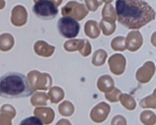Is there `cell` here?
Masks as SVG:
<instances>
[{
	"label": "cell",
	"instance_id": "cell-24",
	"mask_svg": "<svg viewBox=\"0 0 156 125\" xmlns=\"http://www.w3.org/2000/svg\"><path fill=\"white\" fill-rule=\"evenodd\" d=\"M57 125H71L70 124V122L68 120H65V119H63V120H60L59 122L57 123Z\"/></svg>",
	"mask_w": 156,
	"mask_h": 125
},
{
	"label": "cell",
	"instance_id": "cell-17",
	"mask_svg": "<svg viewBox=\"0 0 156 125\" xmlns=\"http://www.w3.org/2000/svg\"><path fill=\"white\" fill-rule=\"evenodd\" d=\"M47 102V95L44 93H38L34 96V98L30 100V103L34 106H38V105H46Z\"/></svg>",
	"mask_w": 156,
	"mask_h": 125
},
{
	"label": "cell",
	"instance_id": "cell-19",
	"mask_svg": "<svg viewBox=\"0 0 156 125\" xmlns=\"http://www.w3.org/2000/svg\"><path fill=\"white\" fill-rule=\"evenodd\" d=\"M124 37H117L116 39L112 42V48L115 50H119V51H123L126 49L124 45Z\"/></svg>",
	"mask_w": 156,
	"mask_h": 125
},
{
	"label": "cell",
	"instance_id": "cell-22",
	"mask_svg": "<svg viewBox=\"0 0 156 125\" xmlns=\"http://www.w3.org/2000/svg\"><path fill=\"white\" fill-rule=\"evenodd\" d=\"M86 1V4L88 5L87 7H88L90 10H95L96 8H98V5L96 3H92V0H85Z\"/></svg>",
	"mask_w": 156,
	"mask_h": 125
},
{
	"label": "cell",
	"instance_id": "cell-21",
	"mask_svg": "<svg viewBox=\"0 0 156 125\" xmlns=\"http://www.w3.org/2000/svg\"><path fill=\"white\" fill-rule=\"evenodd\" d=\"M112 125H126V120L123 116H116L112 120Z\"/></svg>",
	"mask_w": 156,
	"mask_h": 125
},
{
	"label": "cell",
	"instance_id": "cell-18",
	"mask_svg": "<svg viewBox=\"0 0 156 125\" xmlns=\"http://www.w3.org/2000/svg\"><path fill=\"white\" fill-rule=\"evenodd\" d=\"M121 102L123 103L124 107L129 109V110H133V109L135 108V102H134L133 98H131V97L128 95H122Z\"/></svg>",
	"mask_w": 156,
	"mask_h": 125
},
{
	"label": "cell",
	"instance_id": "cell-9",
	"mask_svg": "<svg viewBox=\"0 0 156 125\" xmlns=\"http://www.w3.org/2000/svg\"><path fill=\"white\" fill-rule=\"evenodd\" d=\"M98 84V89L101 92H108V90L114 89V80L108 75H104L99 77Z\"/></svg>",
	"mask_w": 156,
	"mask_h": 125
},
{
	"label": "cell",
	"instance_id": "cell-8",
	"mask_svg": "<svg viewBox=\"0 0 156 125\" xmlns=\"http://www.w3.org/2000/svg\"><path fill=\"white\" fill-rule=\"evenodd\" d=\"M35 51L37 54H39L44 57H49L54 52V47L48 45L43 41H39L35 44Z\"/></svg>",
	"mask_w": 156,
	"mask_h": 125
},
{
	"label": "cell",
	"instance_id": "cell-6",
	"mask_svg": "<svg viewBox=\"0 0 156 125\" xmlns=\"http://www.w3.org/2000/svg\"><path fill=\"white\" fill-rule=\"evenodd\" d=\"M35 116L45 124H51L54 120V112L51 108H37Z\"/></svg>",
	"mask_w": 156,
	"mask_h": 125
},
{
	"label": "cell",
	"instance_id": "cell-20",
	"mask_svg": "<svg viewBox=\"0 0 156 125\" xmlns=\"http://www.w3.org/2000/svg\"><path fill=\"white\" fill-rule=\"evenodd\" d=\"M20 125H44V124L39 118H37L36 116H33V117H29V118L23 119Z\"/></svg>",
	"mask_w": 156,
	"mask_h": 125
},
{
	"label": "cell",
	"instance_id": "cell-16",
	"mask_svg": "<svg viewBox=\"0 0 156 125\" xmlns=\"http://www.w3.org/2000/svg\"><path fill=\"white\" fill-rule=\"evenodd\" d=\"M101 27L102 29V32L107 36L111 35V34L114 33L115 30H116V24H115V23H113V21H107L105 20H101Z\"/></svg>",
	"mask_w": 156,
	"mask_h": 125
},
{
	"label": "cell",
	"instance_id": "cell-13",
	"mask_svg": "<svg viewBox=\"0 0 156 125\" xmlns=\"http://www.w3.org/2000/svg\"><path fill=\"white\" fill-rule=\"evenodd\" d=\"M59 112L63 116H70L74 113V106L70 102L65 101L59 106Z\"/></svg>",
	"mask_w": 156,
	"mask_h": 125
},
{
	"label": "cell",
	"instance_id": "cell-14",
	"mask_svg": "<svg viewBox=\"0 0 156 125\" xmlns=\"http://www.w3.org/2000/svg\"><path fill=\"white\" fill-rule=\"evenodd\" d=\"M105 59H107V53L102 50H98L94 53V56L92 58V62H93V65L95 66H101L105 63Z\"/></svg>",
	"mask_w": 156,
	"mask_h": 125
},
{
	"label": "cell",
	"instance_id": "cell-10",
	"mask_svg": "<svg viewBox=\"0 0 156 125\" xmlns=\"http://www.w3.org/2000/svg\"><path fill=\"white\" fill-rule=\"evenodd\" d=\"M13 46V38L9 34H4L0 36V50L8 51Z\"/></svg>",
	"mask_w": 156,
	"mask_h": 125
},
{
	"label": "cell",
	"instance_id": "cell-12",
	"mask_svg": "<svg viewBox=\"0 0 156 125\" xmlns=\"http://www.w3.org/2000/svg\"><path fill=\"white\" fill-rule=\"evenodd\" d=\"M48 97H49V99L51 100L52 103H58L64 97V92L59 86L53 87V89H51V90H50V94Z\"/></svg>",
	"mask_w": 156,
	"mask_h": 125
},
{
	"label": "cell",
	"instance_id": "cell-2",
	"mask_svg": "<svg viewBox=\"0 0 156 125\" xmlns=\"http://www.w3.org/2000/svg\"><path fill=\"white\" fill-rule=\"evenodd\" d=\"M33 93L27 77L18 72H7L0 79V96L5 99H21Z\"/></svg>",
	"mask_w": 156,
	"mask_h": 125
},
{
	"label": "cell",
	"instance_id": "cell-11",
	"mask_svg": "<svg viewBox=\"0 0 156 125\" xmlns=\"http://www.w3.org/2000/svg\"><path fill=\"white\" fill-rule=\"evenodd\" d=\"M85 34L87 36H89L90 38H98L99 36V31L98 28V24L94 20H89L87 21L85 24Z\"/></svg>",
	"mask_w": 156,
	"mask_h": 125
},
{
	"label": "cell",
	"instance_id": "cell-7",
	"mask_svg": "<svg viewBox=\"0 0 156 125\" xmlns=\"http://www.w3.org/2000/svg\"><path fill=\"white\" fill-rule=\"evenodd\" d=\"M122 59H124V57L120 54H116L114 56H112L108 60V64H110V68L112 70V72H114L115 74H122L124 72L125 69V64H118Z\"/></svg>",
	"mask_w": 156,
	"mask_h": 125
},
{
	"label": "cell",
	"instance_id": "cell-5",
	"mask_svg": "<svg viewBox=\"0 0 156 125\" xmlns=\"http://www.w3.org/2000/svg\"><path fill=\"white\" fill-rule=\"evenodd\" d=\"M110 113V106L107 105L105 103H101L98 106H96L92 109L90 117L91 119L96 123H101L105 120Z\"/></svg>",
	"mask_w": 156,
	"mask_h": 125
},
{
	"label": "cell",
	"instance_id": "cell-3",
	"mask_svg": "<svg viewBox=\"0 0 156 125\" xmlns=\"http://www.w3.org/2000/svg\"><path fill=\"white\" fill-rule=\"evenodd\" d=\"M34 12L42 20H52L58 14V8L51 0H37L34 6Z\"/></svg>",
	"mask_w": 156,
	"mask_h": 125
},
{
	"label": "cell",
	"instance_id": "cell-15",
	"mask_svg": "<svg viewBox=\"0 0 156 125\" xmlns=\"http://www.w3.org/2000/svg\"><path fill=\"white\" fill-rule=\"evenodd\" d=\"M141 121L145 125H152L155 123V114L151 111H145L141 114Z\"/></svg>",
	"mask_w": 156,
	"mask_h": 125
},
{
	"label": "cell",
	"instance_id": "cell-23",
	"mask_svg": "<svg viewBox=\"0 0 156 125\" xmlns=\"http://www.w3.org/2000/svg\"><path fill=\"white\" fill-rule=\"evenodd\" d=\"M0 125H11V121L9 119H3V117L0 116Z\"/></svg>",
	"mask_w": 156,
	"mask_h": 125
},
{
	"label": "cell",
	"instance_id": "cell-1",
	"mask_svg": "<svg viewBox=\"0 0 156 125\" xmlns=\"http://www.w3.org/2000/svg\"><path fill=\"white\" fill-rule=\"evenodd\" d=\"M118 20L128 29L137 30L155 18V12L144 0H117Z\"/></svg>",
	"mask_w": 156,
	"mask_h": 125
},
{
	"label": "cell",
	"instance_id": "cell-4",
	"mask_svg": "<svg viewBox=\"0 0 156 125\" xmlns=\"http://www.w3.org/2000/svg\"><path fill=\"white\" fill-rule=\"evenodd\" d=\"M57 28L61 36L67 39H73L78 35L80 31V24L74 18L63 17L58 20Z\"/></svg>",
	"mask_w": 156,
	"mask_h": 125
}]
</instances>
